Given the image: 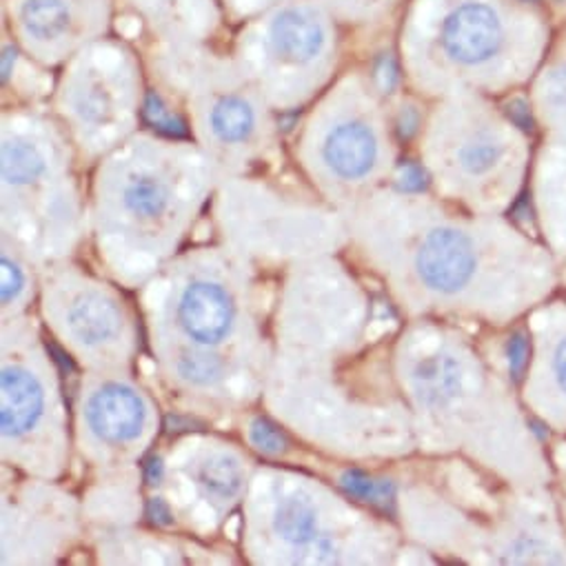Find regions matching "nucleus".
<instances>
[{
	"label": "nucleus",
	"mask_w": 566,
	"mask_h": 566,
	"mask_svg": "<svg viewBox=\"0 0 566 566\" xmlns=\"http://www.w3.org/2000/svg\"><path fill=\"white\" fill-rule=\"evenodd\" d=\"M338 59V21L321 0H285L242 23L235 65L275 107H294L327 83Z\"/></svg>",
	"instance_id": "f257e3e1"
},
{
	"label": "nucleus",
	"mask_w": 566,
	"mask_h": 566,
	"mask_svg": "<svg viewBox=\"0 0 566 566\" xmlns=\"http://www.w3.org/2000/svg\"><path fill=\"white\" fill-rule=\"evenodd\" d=\"M138 85L134 54L123 43L98 39L70 59L61 90L63 112L87 140L101 143L129 125Z\"/></svg>",
	"instance_id": "f03ea898"
},
{
	"label": "nucleus",
	"mask_w": 566,
	"mask_h": 566,
	"mask_svg": "<svg viewBox=\"0 0 566 566\" xmlns=\"http://www.w3.org/2000/svg\"><path fill=\"white\" fill-rule=\"evenodd\" d=\"M112 0H6V23L25 56L59 65L103 39L112 23Z\"/></svg>",
	"instance_id": "7ed1b4c3"
},
{
	"label": "nucleus",
	"mask_w": 566,
	"mask_h": 566,
	"mask_svg": "<svg viewBox=\"0 0 566 566\" xmlns=\"http://www.w3.org/2000/svg\"><path fill=\"white\" fill-rule=\"evenodd\" d=\"M196 67L202 81L198 114L207 140L222 151L251 149L264 120L249 78L233 63L209 59L205 48L196 54Z\"/></svg>",
	"instance_id": "20e7f679"
},
{
	"label": "nucleus",
	"mask_w": 566,
	"mask_h": 566,
	"mask_svg": "<svg viewBox=\"0 0 566 566\" xmlns=\"http://www.w3.org/2000/svg\"><path fill=\"white\" fill-rule=\"evenodd\" d=\"M358 83H347L338 94V109L318 127V156L345 182L371 176L382 158V136L369 98L358 94Z\"/></svg>",
	"instance_id": "39448f33"
},
{
	"label": "nucleus",
	"mask_w": 566,
	"mask_h": 566,
	"mask_svg": "<svg viewBox=\"0 0 566 566\" xmlns=\"http://www.w3.org/2000/svg\"><path fill=\"white\" fill-rule=\"evenodd\" d=\"M506 28L500 12L486 0L451 3L438 23L436 45L440 54L464 70L491 65L504 50Z\"/></svg>",
	"instance_id": "423d86ee"
},
{
	"label": "nucleus",
	"mask_w": 566,
	"mask_h": 566,
	"mask_svg": "<svg viewBox=\"0 0 566 566\" xmlns=\"http://www.w3.org/2000/svg\"><path fill=\"white\" fill-rule=\"evenodd\" d=\"M413 264L424 287L440 294H458L475 275L478 253L464 233L433 229L420 242Z\"/></svg>",
	"instance_id": "0eeeda50"
},
{
	"label": "nucleus",
	"mask_w": 566,
	"mask_h": 566,
	"mask_svg": "<svg viewBox=\"0 0 566 566\" xmlns=\"http://www.w3.org/2000/svg\"><path fill=\"white\" fill-rule=\"evenodd\" d=\"M176 316L182 334L191 343L216 347L229 336L235 323V305L220 282L200 277L191 280L182 290Z\"/></svg>",
	"instance_id": "6e6552de"
},
{
	"label": "nucleus",
	"mask_w": 566,
	"mask_h": 566,
	"mask_svg": "<svg viewBox=\"0 0 566 566\" xmlns=\"http://www.w3.org/2000/svg\"><path fill=\"white\" fill-rule=\"evenodd\" d=\"M87 422L105 442H129L143 431L145 407L129 387L105 385L87 402Z\"/></svg>",
	"instance_id": "1a4fd4ad"
},
{
	"label": "nucleus",
	"mask_w": 566,
	"mask_h": 566,
	"mask_svg": "<svg viewBox=\"0 0 566 566\" xmlns=\"http://www.w3.org/2000/svg\"><path fill=\"white\" fill-rule=\"evenodd\" d=\"M43 389L39 380L19 365L3 369V436L17 440L28 436L43 413Z\"/></svg>",
	"instance_id": "9d476101"
},
{
	"label": "nucleus",
	"mask_w": 566,
	"mask_h": 566,
	"mask_svg": "<svg viewBox=\"0 0 566 566\" xmlns=\"http://www.w3.org/2000/svg\"><path fill=\"white\" fill-rule=\"evenodd\" d=\"M273 528L282 539L294 546L314 542L318 537V517L314 504L296 495L287 497L275 509Z\"/></svg>",
	"instance_id": "9b49d317"
},
{
	"label": "nucleus",
	"mask_w": 566,
	"mask_h": 566,
	"mask_svg": "<svg viewBox=\"0 0 566 566\" xmlns=\"http://www.w3.org/2000/svg\"><path fill=\"white\" fill-rule=\"evenodd\" d=\"M118 318L114 316L112 307L101 303L98 298H78L72 312V327L81 340L90 345L103 343L107 336L114 334Z\"/></svg>",
	"instance_id": "f8f14e48"
},
{
	"label": "nucleus",
	"mask_w": 566,
	"mask_h": 566,
	"mask_svg": "<svg viewBox=\"0 0 566 566\" xmlns=\"http://www.w3.org/2000/svg\"><path fill=\"white\" fill-rule=\"evenodd\" d=\"M327 10L343 25L365 28L385 19L394 6V0H321Z\"/></svg>",
	"instance_id": "ddd939ff"
},
{
	"label": "nucleus",
	"mask_w": 566,
	"mask_h": 566,
	"mask_svg": "<svg viewBox=\"0 0 566 566\" xmlns=\"http://www.w3.org/2000/svg\"><path fill=\"white\" fill-rule=\"evenodd\" d=\"M500 158V145L489 132H473L464 138V145L458 151V163L471 176L486 174L495 167Z\"/></svg>",
	"instance_id": "4468645a"
},
{
	"label": "nucleus",
	"mask_w": 566,
	"mask_h": 566,
	"mask_svg": "<svg viewBox=\"0 0 566 566\" xmlns=\"http://www.w3.org/2000/svg\"><path fill=\"white\" fill-rule=\"evenodd\" d=\"M200 482L209 493H213L220 500L233 497L240 491V484H242L235 462H231L227 458H218V460L209 462L200 471Z\"/></svg>",
	"instance_id": "2eb2a0df"
},
{
	"label": "nucleus",
	"mask_w": 566,
	"mask_h": 566,
	"mask_svg": "<svg viewBox=\"0 0 566 566\" xmlns=\"http://www.w3.org/2000/svg\"><path fill=\"white\" fill-rule=\"evenodd\" d=\"M178 374L180 378H185L191 385L198 387H209L216 385L222 378V365L205 354H185L178 360Z\"/></svg>",
	"instance_id": "dca6fc26"
},
{
	"label": "nucleus",
	"mask_w": 566,
	"mask_h": 566,
	"mask_svg": "<svg viewBox=\"0 0 566 566\" xmlns=\"http://www.w3.org/2000/svg\"><path fill=\"white\" fill-rule=\"evenodd\" d=\"M546 382L566 405V329L546 345Z\"/></svg>",
	"instance_id": "f3484780"
},
{
	"label": "nucleus",
	"mask_w": 566,
	"mask_h": 566,
	"mask_svg": "<svg viewBox=\"0 0 566 566\" xmlns=\"http://www.w3.org/2000/svg\"><path fill=\"white\" fill-rule=\"evenodd\" d=\"M229 23H247L249 19L275 8L285 0H218Z\"/></svg>",
	"instance_id": "a211bd4d"
},
{
	"label": "nucleus",
	"mask_w": 566,
	"mask_h": 566,
	"mask_svg": "<svg viewBox=\"0 0 566 566\" xmlns=\"http://www.w3.org/2000/svg\"><path fill=\"white\" fill-rule=\"evenodd\" d=\"M23 292H25V271L6 251L3 253V305L10 307L23 296Z\"/></svg>",
	"instance_id": "6ab92c4d"
},
{
	"label": "nucleus",
	"mask_w": 566,
	"mask_h": 566,
	"mask_svg": "<svg viewBox=\"0 0 566 566\" xmlns=\"http://www.w3.org/2000/svg\"><path fill=\"white\" fill-rule=\"evenodd\" d=\"M356 497H363V500H371V502H378V500H385L389 489L380 482H374L371 478L358 473V471H352L345 475V482H343Z\"/></svg>",
	"instance_id": "aec40b11"
},
{
	"label": "nucleus",
	"mask_w": 566,
	"mask_h": 566,
	"mask_svg": "<svg viewBox=\"0 0 566 566\" xmlns=\"http://www.w3.org/2000/svg\"><path fill=\"white\" fill-rule=\"evenodd\" d=\"M251 440L258 449H262L264 453H271V455H275V453L285 449V438H282L273 427H269L262 420H255L251 424Z\"/></svg>",
	"instance_id": "412c9836"
}]
</instances>
